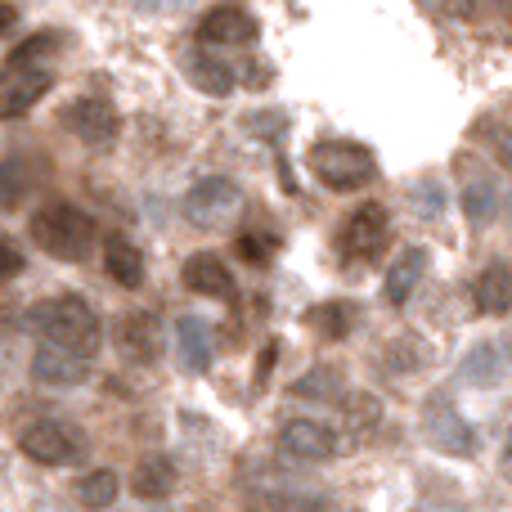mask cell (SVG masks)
<instances>
[{
    "label": "cell",
    "mask_w": 512,
    "mask_h": 512,
    "mask_svg": "<svg viewBox=\"0 0 512 512\" xmlns=\"http://www.w3.org/2000/svg\"><path fill=\"white\" fill-rule=\"evenodd\" d=\"M346 423H351V436H355V441H369L373 423H378V400L355 396L351 409H346Z\"/></svg>",
    "instance_id": "cell-25"
},
{
    "label": "cell",
    "mask_w": 512,
    "mask_h": 512,
    "mask_svg": "<svg viewBox=\"0 0 512 512\" xmlns=\"http://www.w3.org/2000/svg\"><path fill=\"white\" fill-rule=\"evenodd\" d=\"M63 122H68L72 135H81L86 144H108L117 135V108L108 104L104 95H86V99H72L63 108Z\"/></svg>",
    "instance_id": "cell-10"
},
{
    "label": "cell",
    "mask_w": 512,
    "mask_h": 512,
    "mask_svg": "<svg viewBox=\"0 0 512 512\" xmlns=\"http://www.w3.org/2000/svg\"><path fill=\"white\" fill-rule=\"evenodd\" d=\"M77 499H81L86 508H108V504L117 499V477H113L108 468H104V472H90V477L77 481Z\"/></svg>",
    "instance_id": "cell-22"
},
{
    "label": "cell",
    "mask_w": 512,
    "mask_h": 512,
    "mask_svg": "<svg viewBox=\"0 0 512 512\" xmlns=\"http://www.w3.org/2000/svg\"><path fill=\"white\" fill-rule=\"evenodd\" d=\"M504 162H508V167H512V140L504 144Z\"/></svg>",
    "instance_id": "cell-33"
},
{
    "label": "cell",
    "mask_w": 512,
    "mask_h": 512,
    "mask_svg": "<svg viewBox=\"0 0 512 512\" xmlns=\"http://www.w3.org/2000/svg\"><path fill=\"white\" fill-rule=\"evenodd\" d=\"M292 396H328V400H333V396H337L333 369H310V378L292 382Z\"/></svg>",
    "instance_id": "cell-26"
},
{
    "label": "cell",
    "mask_w": 512,
    "mask_h": 512,
    "mask_svg": "<svg viewBox=\"0 0 512 512\" xmlns=\"http://www.w3.org/2000/svg\"><path fill=\"white\" fill-rule=\"evenodd\" d=\"M104 265H108V274H113L122 288H140L144 283V256L135 243H126L122 234H113V239L104 243Z\"/></svg>",
    "instance_id": "cell-19"
},
{
    "label": "cell",
    "mask_w": 512,
    "mask_h": 512,
    "mask_svg": "<svg viewBox=\"0 0 512 512\" xmlns=\"http://www.w3.org/2000/svg\"><path fill=\"white\" fill-rule=\"evenodd\" d=\"M427 5L445 18H472L477 14V0H427Z\"/></svg>",
    "instance_id": "cell-27"
},
{
    "label": "cell",
    "mask_w": 512,
    "mask_h": 512,
    "mask_svg": "<svg viewBox=\"0 0 512 512\" xmlns=\"http://www.w3.org/2000/svg\"><path fill=\"white\" fill-rule=\"evenodd\" d=\"M117 351L131 364H153L162 355V324L153 310H131L117 324Z\"/></svg>",
    "instance_id": "cell-11"
},
{
    "label": "cell",
    "mask_w": 512,
    "mask_h": 512,
    "mask_svg": "<svg viewBox=\"0 0 512 512\" xmlns=\"http://www.w3.org/2000/svg\"><path fill=\"white\" fill-rule=\"evenodd\" d=\"M387 234H391L387 212L378 203H364L342 221L337 248H342L346 261H373V256H382V248H387Z\"/></svg>",
    "instance_id": "cell-7"
},
{
    "label": "cell",
    "mask_w": 512,
    "mask_h": 512,
    "mask_svg": "<svg viewBox=\"0 0 512 512\" xmlns=\"http://www.w3.org/2000/svg\"><path fill=\"white\" fill-rule=\"evenodd\" d=\"M463 212H468L472 221H495L499 216V189L490 185V180H477V185L463 194Z\"/></svg>",
    "instance_id": "cell-23"
},
{
    "label": "cell",
    "mask_w": 512,
    "mask_h": 512,
    "mask_svg": "<svg viewBox=\"0 0 512 512\" xmlns=\"http://www.w3.org/2000/svg\"><path fill=\"white\" fill-rule=\"evenodd\" d=\"M306 324H315L319 337H328V342H342V337L351 333V324H355V310L346 306V301H324L319 310H310L306 315Z\"/></svg>",
    "instance_id": "cell-21"
},
{
    "label": "cell",
    "mask_w": 512,
    "mask_h": 512,
    "mask_svg": "<svg viewBox=\"0 0 512 512\" xmlns=\"http://www.w3.org/2000/svg\"><path fill=\"white\" fill-rule=\"evenodd\" d=\"M18 445H23L27 459L45 463V468H68V463L86 459V436L68 423H32Z\"/></svg>",
    "instance_id": "cell-5"
},
{
    "label": "cell",
    "mask_w": 512,
    "mask_h": 512,
    "mask_svg": "<svg viewBox=\"0 0 512 512\" xmlns=\"http://www.w3.org/2000/svg\"><path fill=\"white\" fill-rule=\"evenodd\" d=\"M198 41L203 45H248V41H256V18L243 5H216L212 14L198 23Z\"/></svg>",
    "instance_id": "cell-12"
},
{
    "label": "cell",
    "mask_w": 512,
    "mask_h": 512,
    "mask_svg": "<svg viewBox=\"0 0 512 512\" xmlns=\"http://www.w3.org/2000/svg\"><path fill=\"white\" fill-rule=\"evenodd\" d=\"M504 468H508V477H512V427H508V441H504Z\"/></svg>",
    "instance_id": "cell-31"
},
{
    "label": "cell",
    "mask_w": 512,
    "mask_h": 512,
    "mask_svg": "<svg viewBox=\"0 0 512 512\" xmlns=\"http://www.w3.org/2000/svg\"><path fill=\"white\" fill-rule=\"evenodd\" d=\"M140 5H149V9H162V5H176V0H140Z\"/></svg>",
    "instance_id": "cell-32"
},
{
    "label": "cell",
    "mask_w": 512,
    "mask_h": 512,
    "mask_svg": "<svg viewBox=\"0 0 512 512\" xmlns=\"http://www.w3.org/2000/svg\"><path fill=\"white\" fill-rule=\"evenodd\" d=\"M427 436H432L436 445H441L445 454H472L477 450V436H472V427L463 423L454 409L436 405L432 414H427Z\"/></svg>",
    "instance_id": "cell-14"
},
{
    "label": "cell",
    "mask_w": 512,
    "mask_h": 512,
    "mask_svg": "<svg viewBox=\"0 0 512 512\" xmlns=\"http://www.w3.org/2000/svg\"><path fill=\"white\" fill-rule=\"evenodd\" d=\"M185 68H189V81H194L203 95H216V99H225L234 90V72L225 68L221 59H212V50H194L185 59Z\"/></svg>",
    "instance_id": "cell-18"
},
{
    "label": "cell",
    "mask_w": 512,
    "mask_h": 512,
    "mask_svg": "<svg viewBox=\"0 0 512 512\" xmlns=\"http://www.w3.org/2000/svg\"><path fill=\"white\" fill-rule=\"evenodd\" d=\"M86 360H90L86 351L45 337L32 355V378L45 382V387H77V382H86Z\"/></svg>",
    "instance_id": "cell-9"
},
{
    "label": "cell",
    "mask_w": 512,
    "mask_h": 512,
    "mask_svg": "<svg viewBox=\"0 0 512 512\" xmlns=\"http://www.w3.org/2000/svg\"><path fill=\"white\" fill-rule=\"evenodd\" d=\"M477 306H481V315H508L512 310V270L504 261H495V265H486L481 270V279H477Z\"/></svg>",
    "instance_id": "cell-17"
},
{
    "label": "cell",
    "mask_w": 512,
    "mask_h": 512,
    "mask_svg": "<svg viewBox=\"0 0 512 512\" xmlns=\"http://www.w3.org/2000/svg\"><path fill=\"white\" fill-rule=\"evenodd\" d=\"M239 212H243V189L225 176L198 180L185 194V221L198 225V230H221V225H230Z\"/></svg>",
    "instance_id": "cell-4"
},
{
    "label": "cell",
    "mask_w": 512,
    "mask_h": 512,
    "mask_svg": "<svg viewBox=\"0 0 512 512\" xmlns=\"http://www.w3.org/2000/svg\"><path fill=\"white\" fill-rule=\"evenodd\" d=\"M32 239L54 261H86L95 252V221L72 203H45L32 216Z\"/></svg>",
    "instance_id": "cell-1"
},
{
    "label": "cell",
    "mask_w": 512,
    "mask_h": 512,
    "mask_svg": "<svg viewBox=\"0 0 512 512\" xmlns=\"http://www.w3.org/2000/svg\"><path fill=\"white\" fill-rule=\"evenodd\" d=\"M50 86H54V72L45 68V63L23 59V54H9L5 81H0V113H5V117H23Z\"/></svg>",
    "instance_id": "cell-6"
},
{
    "label": "cell",
    "mask_w": 512,
    "mask_h": 512,
    "mask_svg": "<svg viewBox=\"0 0 512 512\" xmlns=\"http://www.w3.org/2000/svg\"><path fill=\"white\" fill-rule=\"evenodd\" d=\"M310 171L324 180L328 189H360L378 176V162L364 144H351V140H324L315 144L310 153Z\"/></svg>",
    "instance_id": "cell-3"
},
{
    "label": "cell",
    "mask_w": 512,
    "mask_h": 512,
    "mask_svg": "<svg viewBox=\"0 0 512 512\" xmlns=\"http://www.w3.org/2000/svg\"><path fill=\"white\" fill-rule=\"evenodd\" d=\"M463 373H468V382H477V387L499 382V351L495 346H477V351L463 360Z\"/></svg>",
    "instance_id": "cell-24"
},
{
    "label": "cell",
    "mask_w": 512,
    "mask_h": 512,
    "mask_svg": "<svg viewBox=\"0 0 512 512\" xmlns=\"http://www.w3.org/2000/svg\"><path fill=\"white\" fill-rule=\"evenodd\" d=\"M176 490V463L153 454V459H140L135 463V495L144 499H167Z\"/></svg>",
    "instance_id": "cell-20"
},
{
    "label": "cell",
    "mask_w": 512,
    "mask_h": 512,
    "mask_svg": "<svg viewBox=\"0 0 512 512\" xmlns=\"http://www.w3.org/2000/svg\"><path fill=\"white\" fill-rule=\"evenodd\" d=\"M23 324L36 328L41 337H50V342H68V346H77V351H86V355L99 346V315L90 310L86 297H77V292H68V297H50V301H41V306H32Z\"/></svg>",
    "instance_id": "cell-2"
},
{
    "label": "cell",
    "mask_w": 512,
    "mask_h": 512,
    "mask_svg": "<svg viewBox=\"0 0 512 512\" xmlns=\"http://www.w3.org/2000/svg\"><path fill=\"white\" fill-rule=\"evenodd\" d=\"M176 351L194 373H203L207 364H212V328H207V319H198V315L180 319L176 324Z\"/></svg>",
    "instance_id": "cell-15"
},
{
    "label": "cell",
    "mask_w": 512,
    "mask_h": 512,
    "mask_svg": "<svg viewBox=\"0 0 512 512\" xmlns=\"http://www.w3.org/2000/svg\"><path fill=\"white\" fill-rule=\"evenodd\" d=\"M279 454L292 463L315 468V463H328L337 454V432L324 423H315V418H292V423H283V432H279Z\"/></svg>",
    "instance_id": "cell-8"
},
{
    "label": "cell",
    "mask_w": 512,
    "mask_h": 512,
    "mask_svg": "<svg viewBox=\"0 0 512 512\" xmlns=\"http://www.w3.org/2000/svg\"><path fill=\"white\" fill-rule=\"evenodd\" d=\"M239 252L248 256V261H265V256L274 252V239H256V234H248V239H239Z\"/></svg>",
    "instance_id": "cell-28"
},
{
    "label": "cell",
    "mask_w": 512,
    "mask_h": 512,
    "mask_svg": "<svg viewBox=\"0 0 512 512\" xmlns=\"http://www.w3.org/2000/svg\"><path fill=\"white\" fill-rule=\"evenodd\" d=\"M185 288L203 292V297L230 301V297H234V274L225 270V265L216 261L212 252H194V256L185 261Z\"/></svg>",
    "instance_id": "cell-13"
},
{
    "label": "cell",
    "mask_w": 512,
    "mask_h": 512,
    "mask_svg": "<svg viewBox=\"0 0 512 512\" xmlns=\"http://www.w3.org/2000/svg\"><path fill=\"white\" fill-rule=\"evenodd\" d=\"M252 131H261V135H279V131H288V117L283 113H265V117H252Z\"/></svg>",
    "instance_id": "cell-29"
},
{
    "label": "cell",
    "mask_w": 512,
    "mask_h": 512,
    "mask_svg": "<svg viewBox=\"0 0 512 512\" xmlns=\"http://www.w3.org/2000/svg\"><path fill=\"white\" fill-rule=\"evenodd\" d=\"M423 270H427V252L423 248H409L396 265H391L387 283H382V301H387V306H405L409 292H414L418 279H423Z\"/></svg>",
    "instance_id": "cell-16"
},
{
    "label": "cell",
    "mask_w": 512,
    "mask_h": 512,
    "mask_svg": "<svg viewBox=\"0 0 512 512\" xmlns=\"http://www.w3.org/2000/svg\"><path fill=\"white\" fill-rule=\"evenodd\" d=\"M508 355H512V346H508Z\"/></svg>",
    "instance_id": "cell-34"
},
{
    "label": "cell",
    "mask_w": 512,
    "mask_h": 512,
    "mask_svg": "<svg viewBox=\"0 0 512 512\" xmlns=\"http://www.w3.org/2000/svg\"><path fill=\"white\" fill-rule=\"evenodd\" d=\"M0 270H5V279H14V274L23 270V252H18L14 243H5V265H0Z\"/></svg>",
    "instance_id": "cell-30"
}]
</instances>
